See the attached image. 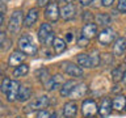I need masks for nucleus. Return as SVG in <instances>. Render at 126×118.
Masks as SVG:
<instances>
[{"instance_id":"obj_1","label":"nucleus","mask_w":126,"mask_h":118,"mask_svg":"<svg viewBox=\"0 0 126 118\" xmlns=\"http://www.w3.org/2000/svg\"><path fill=\"white\" fill-rule=\"evenodd\" d=\"M20 51H22L25 55H35L37 54V46L34 45L33 39H30L28 35H22L18 39Z\"/></svg>"},{"instance_id":"obj_2","label":"nucleus","mask_w":126,"mask_h":118,"mask_svg":"<svg viewBox=\"0 0 126 118\" xmlns=\"http://www.w3.org/2000/svg\"><path fill=\"white\" fill-rule=\"evenodd\" d=\"M24 21V16H22V11L20 9H16L11 16V20H9V24H8V30L11 31L12 34H16L18 33L20 28H21V24Z\"/></svg>"},{"instance_id":"obj_3","label":"nucleus","mask_w":126,"mask_h":118,"mask_svg":"<svg viewBox=\"0 0 126 118\" xmlns=\"http://www.w3.org/2000/svg\"><path fill=\"white\" fill-rule=\"evenodd\" d=\"M98 114L97 104L93 100H85L81 104V116L84 118H94Z\"/></svg>"},{"instance_id":"obj_4","label":"nucleus","mask_w":126,"mask_h":118,"mask_svg":"<svg viewBox=\"0 0 126 118\" xmlns=\"http://www.w3.org/2000/svg\"><path fill=\"white\" fill-rule=\"evenodd\" d=\"M61 67H62V70L64 71L67 75H70V76H74V77H83V75H84L81 67L74 64L72 62L66 60V62H63L62 64H61Z\"/></svg>"},{"instance_id":"obj_5","label":"nucleus","mask_w":126,"mask_h":118,"mask_svg":"<svg viewBox=\"0 0 126 118\" xmlns=\"http://www.w3.org/2000/svg\"><path fill=\"white\" fill-rule=\"evenodd\" d=\"M45 16L47 20L55 22L61 16V12H59V8H58V3L57 1H50L49 4L46 5V9H45Z\"/></svg>"},{"instance_id":"obj_6","label":"nucleus","mask_w":126,"mask_h":118,"mask_svg":"<svg viewBox=\"0 0 126 118\" xmlns=\"http://www.w3.org/2000/svg\"><path fill=\"white\" fill-rule=\"evenodd\" d=\"M114 37H116L114 30H112L110 28H105V29H102L100 31V34H98V42L104 46H108L114 41Z\"/></svg>"},{"instance_id":"obj_7","label":"nucleus","mask_w":126,"mask_h":118,"mask_svg":"<svg viewBox=\"0 0 126 118\" xmlns=\"http://www.w3.org/2000/svg\"><path fill=\"white\" fill-rule=\"evenodd\" d=\"M47 105H49V97L45 96V94H42V96L34 98L26 108L29 110H42V109L47 108Z\"/></svg>"},{"instance_id":"obj_8","label":"nucleus","mask_w":126,"mask_h":118,"mask_svg":"<svg viewBox=\"0 0 126 118\" xmlns=\"http://www.w3.org/2000/svg\"><path fill=\"white\" fill-rule=\"evenodd\" d=\"M18 92H20V84L16 80H11V84H9V88H8L7 90V98H8V101H11V102H13L17 100V97H18Z\"/></svg>"},{"instance_id":"obj_9","label":"nucleus","mask_w":126,"mask_h":118,"mask_svg":"<svg viewBox=\"0 0 126 118\" xmlns=\"http://www.w3.org/2000/svg\"><path fill=\"white\" fill-rule=\"evenodd\" d=\"M63 83H64V80H63L62 75H54V76H51L49 80H47L45 87H46L47 90H55V89H58Z\"/></svg>"},{"instance_id":"obj_10","label":"nucleus","mask_w":126,"mask_h":118,"mask_svg":"<svg viewBox=\"0 0 126 118\" xmlns=\"http://www.w3.org/2000/svg\"><path fill=\"white\" fill-rule=\"evenodd\" d=\"M96 33H97V24H94V22L85 24L81 29V37H84L87 39L93 38L96 35Z\"/></svg>"},{"instance_id":"obj_11","label":"nucleus","mask_w":126,"mask_h":118,"mask_svg":"<svg viewBox=\"0 0 126 118\" xmlns=\"http://www.w3.org/2000/svg\"><path fill=\"white\" fill-rule=\"evenodd\" d=\"M125 51H126V38L124 37L117 38L116 42L113 43V54L116 57H121V55H124Z\"/></svg>"},{"instance_id":"obj_12","label":"nucleus","mask_w":126,"mask_h":118,"mask_svg":"<svg viewBox=\"0 0 126 118\" xmlns=\"http://www.w3.org/2000/svg\"><path fill=\"white\" fill-rule=\"evenodd\" d=\"M78 113V106L74 101H68L66 102L63 106V116L66 118H75Z\"/></svg>"},{"instance_id":"obj_13","label":"nucleus","mask_w":126,"mask_h":118,"mask_svg":"<svg viewBox=\"0 0 126 118\" xmlns=\"http://www.w3.org/2000/svg\"><path fill=\"white\" fill-rule=\"evenodd\" d=\"M87 90H88V87H87L84 83H80V84H76L74 87V89H72V92L70 93V97L71 98H81V97H84V94L87 93Z\"/></svg>"},{"instance_id":"obj_14","label":"nucleus","mask_w":126,"mask_h":118,"mask_svg":"<svg viewBox=\"0 0 126 118\" xmlns=\"http://www.w3.org/2000/svg\"><path fill=\"white\" fill-rule=\"evenodd\" d=\"M75 12H76V9H75L74 4H67L61 9V17L66 21H70L75 17Z\"/></svg>"},{"instance_id":"obj_15","label":"nucleus","mask_w":126,"mask_h":118,"mask_svg":"<svg viewBox=\"0 0 126 118\" xmlns=\"http://www.w3.org/2000/svg\"><path fill=\"white\" fill-rule=\"evenodd\" d=\"M51 33H54L51 25H50V24H47V22H43L42 25L39 26V30H38V38H39V41L43 43V42L46 41V38L49 37Z\"/></svg>"},{"instance_id":"obj_16","label":"nucleus","mask_w":126,"mask_h":118,"mask_svg":"<svg viewBox=\"0 0 126 118\" xmlns=\"http://www.w3.org/2000/svg\"><path fill=\"white\" fill-rule=\"evenodd\" d=\"M110 113H112V101L108 97H105V98H102L101 105L98 108V114L101 117H108Z\"/></svg>"},{"instance_id":"obj_17","label":"nucleus","mask_w":126,"mask_h":118,"mask_svg":"<svg viewBox=\"0 0 126 118\" xmlns=\"http://www.w3.org/2000/svg\"><path fill=\"white\" fill-rule=\"evenodd\" d=\"M24 59H25V54L22 53V51H13L11 55H9V59H8V63H9V66H20L21 64V62H24Z\"/></svg>"},{"instance_id":"obj_18","label":"nucleus","mask_w":126,"mask_h":118,"mask_svg":"<svg viewBox=\"0 0 126 118\" xmlns=\"http://www.w3.org/2000/svg\"><path fill=\"white\" fill-rule=\"evenodd\" d=\"M125 106H126V97L122 96V94H117L112 101V109L121 112V110L125 109Z\"/></svg>"},{"instance_id":"obj_19","label":"nucleus","mask_w":126,"mask_h":118,"mask_svg":"<svg viewBox=\"0 0 126 118\" xmlns=\"http://www.w3.org/2000/svg\"><path fill=\"white\" fill-rule=\"evenodd\" d=\"M37 20H38V11L35 9V8H32V9L28 12L26 17L24 20V24H25V26L30 28L37 22Z\"/></svg>"},{"instance_id":"obj_20","label":"nucleus","mask_w":126,"mask_h":118,"mask_svg":"<svg viewBox=\"0 0 126 118\" xmlns=\"http://www.w3.org/2000/svg\"><path fill=\"white\" fill-rule=\"evenodd\" d=\"M76 60L79 63L80 67H84V68H92V62H91L89 54H79Z\"/></svg>"},{"instance_id":"obj_21","label":"nucleus","mask_w":126,"mask_h":118,"mask_svg":"<svg viewBox=\"0 0 126 118\" xmlns=\"http://www.w3.org/2000/svg\"><path fill=\"white\" fill-rule=\"evenodd\" d=\"M96 22H97V25L109 28V25L112 24V17L108 13H100L96 16Z\"/></svg>"},{"instance_id":"obj_22","label":"nucleus","mask_w":126,"mask_h":118,"mask_svg":"<svg viewBox=\"0 0 126 118\" xmlns=\"http://www.w3.org/2000/svg\"><path fill=\"white\" fill-rule=\"evenodd\" d=\"M126 72V70H125V66L124 64H120V66H117L116 68H114L112 71V79L114 81H120L122 80V77H124V74Z\"/></svg>"},{"instance_id":"obj_23","label":"nucleus","mask_w":126,"mask_h":118,"mask_svg":"<svg viewBox=\"0 0 126 118\" xmlns=\"http://www.w3.org/2000/svg\"><path fill=\"white\" fill-rule=\"evenodd\" d=\"M76 85L74 83V80H68V81H64L63 83V87L61 88V94L63 97H67V96H70V93L72 92V89H74V87Z\"/></svg>"},{"instance_id":"obj_24","label":"nucleus","mask_w":126,"mask_h":118,"mask_svg":"<svg viewBox=\"0 0 126 118\" xmlns=\"http://www.w3.org/2000/svg\"><path fill=\"white\" fill-rule=\"evenodd\" d=\"M32 96V89L29 88V87H20V92H18V97H17V100L18 101H26V100H29Z\"/></svg>"},{"instance_id":"obj_25","label":"nucleus","mask_w":126,"mask_h":118,"mask_svg":"<svg viewBox=\"0 0 126 118\" xmlns=\"http://www.w3.org/2000/svg\"><path fill=\"white\" fill-rule=\"evenodd\" d=\"M29 72V66L22 63V64L17 66L13 71V76L15 77H21V76H25V75Z\"/></svg>"},{"instance_id":"obj_26","label":"nucleus","mask_w":126,"mask_h":118,"mask_svg":"<svg viewBox=\"0 0 126 118\" xmlns=\"http://www.w3.org/2000/svg\"><path fill=\"white\" fill-rule=\"evenodd\" d=\"M53 46H54V50L57 54H61L66 50V42L62 38H55L53 42Z\"/></svg>"},{"instance_id":"obj_27","label":"nucleus","mask_w":126,"mask_h":118,"mask_svg":"<svg viewBox=\"0 0 126 118\" xmlns=\"http://www.w3.org/2000/svg\"><path fill=\"white\" fill-rule=\"evenodd\" d=\"M35 75L38 76V79H39V81H43L46 84L47 83V80H49V71H47L46 68H39L37 72H35Z\"/></svg>"},{"instance_id":"obj_28","label":"nucleus","mask_w":126,"mask_h":118,"mask_svg":"<svg viewBox=\"0 0 126 118\" xmlns=\"http://www.w3.org/2000/svg\"><path fill=\"white\" fill-rule=\"evenodd\" d=\"M89 58H91V62H92V67H98V66H100V63H101V57L98 55V51L94 50L93 53L89 55Z\"/></svg>"},{"instance_id":"obj_29","label":"nucleus","mask_w":126,"mask_h":118,"mask_svg":"<svg viewBox=\"0 0 126 118\" xmlns=\"http://www.w3.org/2000/svg\"><path fill=\"white\" fill-rule=\"evenodd\" d=\"M9 84H11V80L8 77L3 79V83H1V85H0V90H1L3 93H7L8 88H9Z\"/></svg>"},{"instance_id":"obj_30","label":"nucleus","mask_w":126,"mask_h":118,"mask_svg":"<svg viewBox=\"0 0 126 118\" xmlns=\"http://www.w3.org/2000/svg\"><path fill=\"white\" fill-rule=\"evenodd\" d=\"M117 11L121 13H126V0H120L117 4Z\"/></svg>"},{"instance_id":"obj_31","label":"nucleus","mask_w":126,"mask_h":118,"mask_svg":"<svg viewBox=\"0 0 126 118\" xmlns=\"http://www.w3.org/2000/svg\"><path fill=\"white\" fill-rule=\"evenodd\" d=\"M88 43H89V39H87L84 37H80L78 39V46L79 47H85V46H88Z\"/></svg>"},{"instance_id":"obj_32","label":"nucleus","mask_w":126,"mask_h":118,"mask_svg":"<svg viewBox=\"0 0 126 118\" xmlns=\"http://www.w3.org/2000/svg\"><path fill=\"white\" fill-rule=\"evenodd\" d=\"M50 117V114L46 112V110H41L38 114H37V118H49Z\"/></svg>"},{"instance_id":"obj_33","label":"nucleus","mask_w":126,"mask_h":118,"mask_svg":"<svg viewBox=\"0 0 126 118\" xmlns=\"http://www.w3.org/2000/svg\"><path fill=\"white\" fill-rule=\"evenodd\" d=\"M113 3H114V0H101L102 7H110Z\"/></svg>"},{"instance_id":"obj_34","label":"nucleus","mask_w":126,"mask_h":118,"mask_svg":"<svg viewBox=\"0 0 126 118\" xmlns=\"http://www.w3.org/2000/svg\"><path fill=\"white\" fill-rule=\"evenodd\" d=\"M79 1H80L81 5H89L92 3V0H79Z\"/></svg>"},{"instance_id":"obj_35","label":"nucleus","mask_w":126,"mask_h":118,"mask_svg":"<svg viewBox=\"0 0 126 118\" xmlns=\"http://www.w3.org/2000/svg\"><path fill=\"white\" fill-rule=\"evenodd\" d=\"M122 81H124V84H126V72L124 74V77H122Z\"/></svg>"},{"instance_id":"obj_36","label":"nucleus","mask_w":126,"mask_h":118,"mask_svg":"<svg viewBox=\"0 0 126 118\" xmlns=\"http://www.w3.org/2000/svg\"><path fill=\"white\" fill-rule=\"evenodd\" d=\"M49 118H57V114L55 113H53V114H50V117Z\"/></svg>"},{"instance_id":"obj_37","label":"nucleus","mask_w":126,"mask_h":118,"mask_svg":"<svg viewBox=\"0 0 126 118\" xmlns=\"http://www.w3.org/2000/svg\"><path fill=\"white\" fill-rule=\"evenodd\" d=\"M3 20H4L3 18V15H0V26H1V24H3Z\"/></svg>"},{"instance_id":"obj_38","label":"nucleus","mask_w":126,"mask_h":118,"mask_svg":"<svg viewBox=\"0 0 126 118\" xmlns=\"http://www.w3.org/2000/svg\"><path fill=\"white\" fill-rule=\"evenodd\" d=\"M4 38V34L3 33H0V42H1V39Z\"/></svg>"},{"instance_id":"obj_39","label":"nucleus","mask_w":126,"mask_h":118,"mask_svg":"<svg viewBox=\"0 0 126 118\" xmlns=\"http://www.w3.org/2000/svg\"><path fill=\"white\" fill-rule=\"evenodd\" d=\"M66 1H67V3H68V4H71V3H72V1H74V0H66Z\"/></svg>"},{"instance_id":"obj_40","label":"nucleus","mask_w":126,"mask_h":118,"mask_svg":"<svg viewBox=\"0 0 126 118\" xmlns=\"http://www.w3.org/2000/svg\"><path fill=\"white\" fill-rule=\"evenodd\" d=\"M0 1H1V3H7L8 0H0Z\"/></svg>"},{"instance_id":"obj_41","label":"nucleus","mask_w":126,"mask_h":118,"mask_svg":"<svg viewBox=\"0 0 126 118\" xmlns=\"http://www.w3.org/2000/svg\"><path fill=\"white\" fill-rule=\"evenodd\" d=\"M125 62H126V55H125Z\"/></svg>"},{"instance_id":"obj_42","label":"nucleus","mask_w":126,"mask_h":118,"mask_svg":"<svg viewBox=\"0 0 126 118\" xmlns=\"http://www.w3.org/2000/svg\"><path fill=\"white\" fill-rule=\"evenodd\" d=\"M58 1H61V0H57V3H58Z\"/></svg>"},{"instance_id":"obj_43","label":"nucleus","mask_w":126,"mask_h":118,"mask_svg":"<svg viewBox=\"0 0 126 118\" xmlns=\"http://www.w3.org/2000/svg\"><path fill=\"white\" fill-rule=\"evenodd\" d=\"M16 118H21V117H16Z\"/></svg>"},{"instance_id":"obj_44","label":"nucleus","mask_w":126,"mask_h":118,"mask_svg":"<svg viewBox=\"0 0 126 118\" xmlns=\"http://www.w3.org/2000/svg\"><path fill=\"white\" fill-rule=\"evenodd\" d=\"M125 112H126V108H125Z\"/></svg>"}]
</instances>
